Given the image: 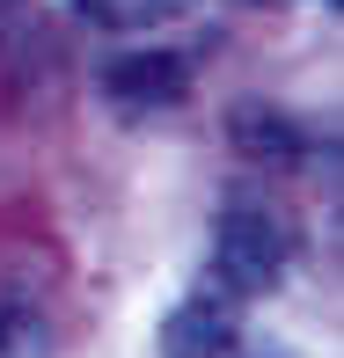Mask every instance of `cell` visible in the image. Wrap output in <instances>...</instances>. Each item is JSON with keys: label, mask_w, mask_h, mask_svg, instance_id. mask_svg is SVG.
Masks as SVG:
<instances>
[{"label": "cell", "mask_w": 344, "mask_h": 358, "mask_svg": "<svg viewBox=\"0 0 344 358\" xmlns=\"http://www.w3.org/2000/svg\"><path fill=\"white\" fill-rule=\"evenodd\" d=\"M161 358H235V307L220 292L184 300L161 322Z\"/></svg>", "instance_id": "cell-3"}, {"label": "cell", "mask_w": 344, "mask_h": 358, "mask_svg": "<svg viewBox=\"0 0 344 358\" xmlns=\"http://www.w3.org/2000/svg\"><path fill=\"white\" fill-rule=\"evenodd\" d=\"M278 271H286V227L256 205H227L212 220V285L227 300H256L278 285Z\"/></svg>", "instance_id": "cell-1"}, {"label": "cell", "mask_w": 344, "mask_h": 358, "mask_svg": "<svg viewBox=\"0 0 344 358\" xmlns=\"http://www.w3.org/2000/svg\"><path fill=\"white\" fill-rule=\"evenodd\" d=\"M81 8V22H95V29H154V22H169V15H184L191 0H74Z\"/></svg>", "instance_id": "cell-5"}, {"label": "cell", "mask_w": 344, "mask_h": 358, "mask_svg": "<svg viewBox=\"0 0 344 358\" xmlns=\"http://www.w3.org/2000/svg\"><path fill=\"white\" fill-rule=\"evenodd\" d=\"M249 358H271V351H249Z\"/></svg>", "instance_id": "cell-7"}, {"label": "cell", "mask_w": 344, "mask_h": 358, "mask_svg": "<svg viewBox=\"0 0 344 358\" xmlns=\"http://www.w3.org/2000/svg\"><path fill=\"white\" fill-rule=\"evenodd\" d=\"M15 329H22V315H15V307H0V358H8V344H15Z\"/></svg>", "instance_id": "cell-6"}, {"label": "cell", "mask_w": 344, "mask_h": 358, "mask_svg": "<svg viewBox=\"0 0 344 358\" xmlns=\"http://www.w3.org/2000/svg\"><path fill=\"white\" fill-rule=\"evenodd\" d=\"M264 8H271V0H264ZM330 8H337V0H330Z\"/></svg>", "instance_id": "cell-8"}, {"label": "cell", "mask_w": 344, "mask_h": 358, "mask_svg": "<svg viewBox=\"0 0 344 358\" xmlns=\"http://www.w3.org/2000/svg\"><path fill=\"white\" fill-rule=\"evenodd\" d=\"M235 139L249 146L256 161H293V154H301V124L278 117V110H264V103H242L235 110Z\"/></svg>", "instance_id": "cell-4"}, {"label": "cell", "mask_w": 344, "mask_h": 358, "mask_svg": "<svg viewBox=\"0 0 344 358\" xmlns=\"http://www.w3.org/2000/svg\"><path fill=\"white\" fill-rule=\"evenodd\" d=\"M191 66L176 52H125L118 66H103V95L125 110H161V103H184Z\"/></svg>", "instance_id": "cell-2"}]
</instances>
